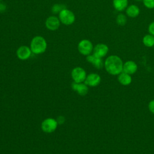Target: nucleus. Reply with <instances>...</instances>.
<instances>
[{"mask_svg":"<svg viewBox=\"0 0 154 154\" xmlns=\"http://www.w3.org/2000/svg\"><path fill=\"white\" fill-rule=\"evenodd\" d=\"M112 5L118 11H123L128 6V0H112Z\"/></svg>","mask_w":154,"mask_h":154,"instance_id":"16","label":"nucleus"},{"mask_svg":"<svg viewBox=\"0 0 154 154\" xmlns=\"http://www.w3.org/2000/svg\"><path fill=\"white\" fill-rule=\"evenodd\" d=\"M143 45L147 48H152L154 46V35L149 34L145 35L142 40Z\"/></svg>","mask_w":154,"mask_h":154,"instance_id":"17","label":"nucleus"},{"mask_svg":"<svg viewBox=\"0 0 154 154\" xmlns=\"http://www.w3.org/2000/svg\"><path fill=\"white\" fill-rule=\"evenodd\" d=\"M60 23L61 22L58 17L55 16H51L46 19L45 26L49 30L55 31L59 28Z\"/></svg>","mask_w":154,"mask_h":154,"instance_id":"9","label":"nucleus"},{"mask_svg":"<svg viewBox=\"0 0 154 154\" xmlns=\"http://www.w3.org/2000/svg\"><path fill=\"white\" fill-rule=\"evenodd\" d=\"M142 2L146 8L149 9L154 8V0H143Z\"/></svg>","mask_w":154,"mask_h":154,"instance_id":"20","label":"nucleus"},{"mask_svg":"<svg viewBox=\"0 0 154 154\" xmlns=\"http://www.w3.org/2000/svg\"><path fill=\"white\" fill-rule=\"evenodd\" d=\"M56 120L57 121L58 124H63L65 121V118L63 116H58Z\"/></svg>","mask_w":154,"mask_h":154,"instance_id":"23","label":"nucleus"},{"mask_svg":"<svg viewBox=\"0 0 154 154\" xmlns=\"http://www.w3.org/2000/svg\"><path fill=\"white\" fill-rule=\"evenodd\" d=\"M66 6L63 4H54L52 7V12L54 14L56 13H59L62 10L66 8Z\"/></svg>","mask_w":154,"mask_h":154,"instance_id":"19","label":"nucleus"},{"mask_svg":"<svg viewBox=\"0 0 154 154\" xmlns=\"http://www.w3.org/2000/svg\"><path fill=\"white\" fill-rule=\"evenodd\" d=\"M148 31L149 34L154 35V22H151L148 26Z\"/></svg>","mask_w":154,"mask_h":154,"instance_id":"21","label":"nucleus"},{"mask_svg":"<svg viewBox=\"0 0 154 154\" xmlns=\"http://www.w3.org/2000/svg\"><path fill=\"white\" fill-rule=\"evenodd\" d=\"M86 60L88 63H91L95 68L97 69H100L104 66V62L103 61L102 58L97 57L93 54L87 55Z\"/></svg>","mask_w":154,"mask_h":154,"instance_id":"13","label":"nucleus"},{"mask_svg":"<svg viewBox=\"0 0 154 154\" xmlns=\"http://www.w3.org/2000/svg\"><path fill=\"white\" fill-rule=\"evenodd\" d=\"M93 48L94 46L92 42L88 39L81 40L78 44V50L83 55L87 56L90 55L93 52Z\"/></svg>","mask_w":154,"mask_h":154,"instance_id":"4","label":"nucleus"},{"mask_svg":"<svg viewBox=\"0 0 154 154\" xmlns=\"http://www.w3.org/2000/svg\"><path fill=\"white\" fill-rule=\"evenodd\" d=\"M58 18L60 22L65 25H70L75 21V14L66 8L58 13Z\"/></svg>","mask_w":154,"mask_h":154,"instance_id":"3","label":"nucleus"},{"mask_svg":"<svg viewBox=\"0 0 154 154\" xmlns=\"http://www.w3.org/2000/svg\"><path fill=\"white\" fill-rule=\"evenodd\" d=\"M58 123L56 119L53 118H47L45 119L41 123V129L46 133H52L54 132L57 126Z\"/></svg>","mask_w":154,"mask_h":154,"instance_id":"5","label":"nucleus"},{"mask_svg":"<svg viewBox=\"0 0 154 154\" xmlns=\"http://www.w3.org/2000/svg\"><path fill=\"white\" fill-rule=\"evenodd\" d=\"M140 13V8L135 5V4H131L127 7L126 8V15L131 18H135L137 17Z\"/></svg>","mask_w":154,"mask_h":154,"instance_id":"14","label":"nucleus"},{"mask_svg":"<svg viewBox=\"0 0 154 154\" xmlns=\"http://www.w3.org/2000/svg\"><path fill=\"white\" fill-rule=\"evenodd\" d=\"M148 108L149 109V111L154 114V99L152 100L149 102V104H148Z\"/></svg>","mask_w":154,"mask_h":154,"instance_id":"22","label":"nucleus"},{"mask_svg":"<svg viewBox=\"0 0 154 154\" xmlns=\"http://www.w3.org/2000/svg\"><path fill=\"white\" fill-rule=\"evenodd\" d=\"M116 23L119 26H125L127 22V17L123 13H119L116 19Z\"/></svg>","mask_w":154,"mask_h":154,"instance_id":"18","label":"nucleus"},{"mask_svg":"<svg viewBox=\"0 0 154 154\" xmlns=\"http://www.w3.org/2000/svg\"><path fill=\"white\" fill-rule=\"evenodd\" d=\"M117 79L119 82L122 85H129L132 82V77L131 75L122 72L117 75Z\"/></svg>","mask_w":154,"mask_h":154,"instance_id":"15","label":"nucleus"},{"mask_svg":"<svg viewBox=\"0 0 154 154\" xmlns=\"http://www.w3.org/2000/svg\"><path fill=\"white\" fill-rule=\"evenodd\" d=\"M137 2H141V1H143V0H135Z\"/></svg>","mask_w":154,"mask_h":154,"instance_id":"25","label":"nucleus"},{"mask_svg":"<svg viewBox=\"0 0 154 154\" xmlns=\"http://www.w3.org/2000/svg\"><path fill=\"white\" fill-rule=\"evenodd\" d=\"M72 88L73 90L77 92V93L81 96H85L88 92V86L84 82L77 83L73 82L72 84Z\"/></svg>","mask_w":154,"mask_h":154,"instance_id":"12","label":"nucleus"},{"mask_svg":"<svg viewBox=\"0 0 154 154\" xmlns=\"http://www.w3.org/2000/svg\"><path fill=\"white\" fill-rule=\"evenodd\" d=\"M0 1H1V0H0Z\"/></svg>","mask_w":154,"mask_h":154,"instance_id":"26","label":"nucleus"},{"mask_svg":"<svg viewBox=\"0 0 154 154\" xmlns=\"http://www.w3.org/2000/svg\"><path fill=\"white\" fill-rule=\"evenodd\" d=\"M71 76L73 82L77 83L84 82L87 77V73L82 67H76L72 69L71 72Z\"/></svg>","mask_w":154,"mask_h":154,"instance_id":"6","label":"nucleus"},{"mask_svg":"<svg viewBox=\"0 0 154 154\" xmlns=\"http://www.w3.org/2000/svg\"><path fill=\"white\" fill-rule=\"evenodd\" d=\"M123 62L121 58L116 55L108 56L104 61L106 71L111 75L116 76L123 72Z\"/></svg>","mask_w":154,"mask_h":154,"instance_id":"1","label":"nucleus"},{"mask_svg":"<svg viewBox=\"0 0 154 154\" xmlns=\"http://www.w3.org/2000/svg\"><path fill=\"white\" fill-rule=\"evenodd\" d=\"M6 9V5L5 4L3 3H0V12H2L5 11Z\"/></svg>","mask_w":154,"mask_h":154,"instance_id":"24","label":"nucleus"},{"mask_svg":"<svg viewBox=\"0 0 154 154\" xmlns=\"http://www.w3.org/2000/svg\"><path fill=\"white\" fill-rule=\"evenodd\" d=\"M29 48L32 53L37 55L41 54L46 51L47 42L43 37L36 35L32 38Z\"/></svg>","mask_w":154,"mask_h":154,"instance_id":"2","label":"nucleus"},{"mask_svg":"<svg viewBox=\"0 0 154 154\" xmlns=\"http://www.w3.org/2000/svg\"><path fill=\"white\" fill-rule=\"evenodd\" d=\"M109 51L108 46L104 43H98L94 46L93 54L99 58H103Z\"/></svg>","mask_w":154,"mask_h":154,"instance_id":"8","label":"nucleus"},{"mask_svg":"<svg viewBox=\"0 0 154 154\" xmlns=\"http://www.w3.org/2000/svg\"><path fill=\"white\" fill-rule=\"evenodd\" d=\"M138 70V66L137 63L132 60L126 61L123 63V72L129 75H133L136 73Z\"/></svg>","mask_w":154,"mask_h":154,"instance_id":"11","label":"nucleus"},{"mask_svg":"<svg viewBox=\"0 0 154 154\" xmlns=\"http://www.w3.org/2000/svg\"><path fill=\"white\" fill-rule=\"evenodd\" d=\"M32 51L29 47L27 46H20L16 51V55L19 60H28L31 55Z\"/></svg>","mask_w":154,"mask_h":154,"instance_id":"10","label":"nucleus"},{"mask_svg":"<svg viewBox=\"0 0 154 154\" xmlns=\"http://www.w3.org/2000/svg\"><path fill=\"white\" fill-rule=\"evenodd\" d=\"M101 82V77L96 73H91L87 75L84 83L88 87H96Z\"/></svg>","mask_w":154,"mask_h":154,"instance_id":"7","label":"nucleus"}]
</instances>
